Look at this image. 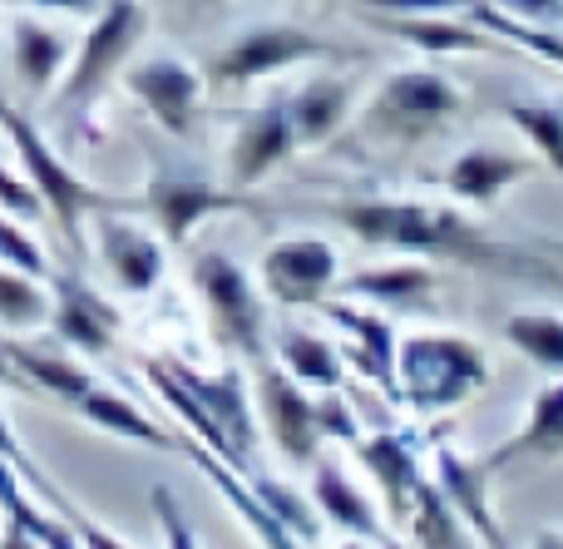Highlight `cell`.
I'll return each instance as SVG.
<instances>
[{"instance_id":"33","label":"cell","mask_w":563,"mask_h":549,"mask_svg":"<svg viewBox=\"0 0 563 549\" xmlns=\"http://www.w3.org/2000/svg\"><path fill=\"white\" fill-rule=\"evenodd\" d=\"M505 114H509V124L534 144V154L563 178V109L559 105H539V99H525V105H509Z\"/></svg>"},{"instance_id":"17","label":"cell","mask_w":563,"mask_h":549,"mask_svg":"<svg viewBox=\"0 0 563 549\" xmlns=\"http://www.w3.org/2000/svg\"><path fill=\"white\" fill-rule=\"evenodd\" d=\"M529 174H534V158L509 154V149H495V144H470L465 154L445 168V178H440V184H445V194L465 198V204L489 208L499 194H505V188L525 184Z\"/></svg>"},{"instance_id":"31","label":"cell","mask_w":563,"mask_h":549,"mask_svg":"<svg viewBox=\"0 0 563 549\" xmlns=\"http://www.w3.org/2000/svg\"><path fill=\"white\" fill-rule=\"evenodd\" d=\"M505 342L549 376H563V317L559 312H515L505 322Z\"/></svg>"},{"instance_id":"18","label":"cell","mask_w":563,"mask_h":549,"mask_svg":"<svg viewBox=\"0 0 563 549\" xmlns=\"http://www.w3.org/2000/svg\"><path fill=\"white\" fill-rule=\"evenodd\" d=\"M356 455H361V465L376 475L380 495H386V510L396 515V520H410L416 495H420V485H426L416 441H410L406 431H380V436H371V441H356Z\"/></svg>"},{"instance_id":"21","label":"cell","mask_w":563,"mask_h":549,"mask_svg":"<svg viewBox=\"0 0 563 549\" xmlns=\"http://www.w3.org/2000/svg\"><path fill=\"white\" fill-rule=\"evenodd\" d=\"M351 105H356V85L346 75H317L307 85H297L287 95L291 109V124H297V144L301 149H317L331 144L341 134V124L351 119Z\"/></svg>"},{"instance_id":"7","label":"cell","mask_w":563,"mask_h":549,"mask_svg":"<svg viewBox=\"0 0 563 549\" xmlns=\"http://www.w3.org/2000/svg\"><path fill=\"white\" fill-rule=\"evenodd\" d=\"M307 59H341V50L331 40H317L301 25H247L228 40L213 55L208 75L213 85H253V79L282 75L291 65H307Z\"/></svg>"},{"instance_id":"11","label":"cell","mask_w":563,"mask_h":549,"mask_svg":"<svg viewBox=\"0 0 563 549\" xmlns=\"http://www.w3.org/2000/svg\"><path fill=\"white\" fill-rule=\"evenodd\" d=\"M257 426L273 436V446L291 465H311L321 446V406L301 392L291 372L257 362Z\"/></svg>"},{"instance_id":"25","label":"cell","mask_w":563,"mask_h":549,"mask_svg":"<svg viewBox=\"0 0 563 549\" xmlns=\"http://www.w3.org/2000/svg\"><path fill=\"white\" fill-rule=\"evenodd\" d=\"M0 352H5V362L15 366V376L25 382V392H45V396L69 402V406L85 402V396L95 392V376H89L79 362L59 356V352H40V347L15 342V337H5V342H0Z\"/></svg>"},{"instance_id":"3","label":"cell","mask_w":563,"mask_h":549,"mask_svg":"<svg viewBox=\"0 0 563 549\" xmlns=\"http://www.w3.org/2000/svg\"><path fill=\"white\" fill-rule=\"evenodd\" d=\"M0 129H5L10 144H15V158H20V168H25L30 188L40 194V204H45V213L55 218L59 233H65L75 248H79V223H85V213H119V208H124L119 198H109V194H99L95 184H85L20 109L0 105Z\"/></svg>"},{"instance_id":"9","label":"cell","mask_w":563,"mask_h":549,"mask_svg":"<svg viewBox=\"0 0 563 549\" xmlns=\"http://www.w3.org/2000/svg\"><path fill=\"white\" fill-rule=\"evenodd\" d=\"M124 89L148 109L158 129H168L174 139H188L194 134V119H198V105H203V75L188 65L184 55H144L124 69Z\"/></svg>"},{"instance_id":"41","label":"cell","mask_w":563,"mask_h":549,"mask_svg":"<svg viewBox=\"0 0 563 549\" xmlns=\"http://www.w3.org/2000/svg\"><path fill=\"white\" fill-rule=\"evenodd\" d=\"M69 525H75V535H79V545L85 549H134V545H124L119 535H109L104 525H95L89 515H79V510L69 515Z\"/></svg>"},{"instance_id":"19","label":"cell","mask_w":563,"mask_h":549,"mask_svg":"<svg viewBox=\"0 0 563 549\" xmlns=\"http://www.w3.org/2000/svg\"><path fill=\"white\" fill-rule=\"evenodd\" d=\"M75 59V45H69L65 30L45 25L35 15H15L10 20V69L15 79L30 89V95H45V89L59 85V75Z\"/></svg>"},{"instance_id":"32","label":"cell","mask_w":563,"mask_h":549,"mask_svg":"<svg viewBox=\"0 0 563 549\" xmlns=\"http://www.w3.org/2000/svg\"><path fill=\"white\" fill-rule=\"evenodd\" d=\"M49 317V293L20 267H0V327L5 332H30Z\"/></svg>"},{"instance_id":"10","label":"cell","mask_w":563,"mask_h":549,"mask_svg":"<svg viewBox=\"0 0 563 549\" xmlns=\"http://www.w3.org/2000/svg\"><path fill=\"white\" fill-rule=\"evenodd\" d=\"M257 277H263V293L277 297L282 307H317L341 283V257L317 233L282 238V243H273L263 253Z\"/></svg>"},{"instance_id":"30","label":"cell","mask_w":563,"mask_h":549,"mask_svg":"<svg viewBox=\"0 0 563 549\" xmlns=\"http://www.w3.org/2000/svg\"><path fill=\"white\" fill-rule=\"evenodd\" d=\"M277 356L301 386H321V392H336L341 386V356L331 342H321L317 332H282L277 337Z\"/></svg>"},{"instance_id":"38","label":"cell","mask_w":563,"mask_h":549,"mask_svg":"<svg viewBox=\"0 0 563 549\" xmlns=\"http://www.w3.org/2000/svg\"><path fill=\"white\" fill-rule=\"evenodd\" d=\"M0 208L15 213V218H40L45 213V204H40V194L30 188V178L5 174V164H0Z\"/></svg>"},{"instance_id":"37","label":"cell","mask_w":563,"mask_h":549,"mask_svg":"<svg viewBox=\"0 0 563 549\" xmlns=\"http://www.w3.org/2000/svg\"><path fill=\"white\" fill-rule=\"evenodd\" d=\"M0 455H5V461H10V465H15V471H20V475H30V481H35V485H40V491H45V495H49V505H55V510H59V515H75V505H69V501H65V495H59V491H55V485H49V481H45V475H40V471H35V465H30V461H25V451H20V441H15V431H10L5 411H0Z\"/></svg>"},{"instance_id":"28","label":"cell","mask_w":563,"mask_h":549,"mask_svg":"<svg viewBox=\"0 0 563 549\" xmlns=\"http://www.w3.org/2000/svg\"><path fill=\"white\" fill-rule=\"evenodd\" d=\"M75 411L85 416L89 426H99V431H114V436H124V441L148 446V451H174V436H168L164 426H154L134 402L104 392V386H95L85 402H75Z\"/></svg>"},{"instance_id":"39","label":"cell","mask_w":563,"mask_h":549,"mask_svg":"<svg viewBox=\"0 0 563 549\" xmlns=\"http://www.w3.org/2000/svg\"><path fill=\"white\" fill-rule=\"evenodd\" d=\"M489 6H499L505 15L525 20V25H539V30L563 25V0H489Z\"/></svg>"},{"instance_id":"40","label":"cell","mask_w":563,"mask_h":549,"mask_svg":"<svg viewBox=\"0 0 563 549\" xmlns=\"http://www.w3.org/2000/svg\"><path fill=\"white\" fill-rule=\"evenodd\" d=\"M371 15H440V10H460L470 0H361Z\"/></svg>"},{"instance_id":"34","label":"cell","mask_w":563,"mask_h":549,"mask_svg":"<svg viewBox=\"0 0 563 549\" xmlns=\"http://www.w3.org/2000/svg\"><path fill=\"white\" fill-rule=\"evenodd\" d=\"M253 491L263 495V505L277 515L282 525H287L291 535H297L301 545H307V540H317V515H321V510H317V505H311V501H301L297 491H287V485H277V481H263V475H257V481H253Z\"/></svg>"},{"instance_id":"5","label":"cell","mask_w":563,"mask_h":549,"mask_svg":"<svg viewBox=\"0 0 563 549\" xmlns=\"http://www.w3.org/2000/svg\"><path fill=\"white\" fill-rule=\"evenodd\" d=\"M144 0H104V10H99L95 20H89L85 40H79L75 59H69V69L59 75L55 85V105L59 109H89L99 95H104V85L124 69V59L134 55L139 35H144Z\"/></svg>"},{"instance_id":"2","label":"cell","mask_w":563,"mask_h":549,"mask_svg":"<svg viewBox=\"0 0 563 549\" xmlns=\"http://www.w3.org/2000/svg\"><path fill=\"white\" fill-rule=\"evenodd\" d=\"M489 386V362L460 332H410L396 347V402L416 411H455Z\"/></svg>"},{"instance_id":"27","label":"cell","mask_w":563,"mask_h":549,"mask_svg":"<svg viewBox=\"0 0 563 549\" xmlns=\"http://www.w3.org/2000/svg\"><path fill=\"white\" fill-rule=\"evenodd\" d=\"M351 297H366L380 307H420L435 297V273L426 263H386V267H361L346 283Z\"/></svg>"},{"instance_id":"24","label":"cell","mask_w":563,"mask_h":549,"mask_svg":"<svg viewBox=\"0 0 563 549\" xmlns=\"http://www.w3.org/2000/svg\"><path fill=\"white\" fill-rule=\"evenodd\" d=\"M435 485L450 495V505L460 510V520L470 525V535H475L485 549H509L505 535H499L495 515H489V495H485V465L465 461V455L455 451H440L435 455Z\"/></svg>"},{"instance_id":"1","label":"cell","mask_w":563,"mask_h":549,"mask_svg":"<svg viewBox=\"0 0 563 549\" xmlns=\"http://www.w3.org/2000/svg\"><path fill=\"white\" fill-rule=\"evenodd\" d=\"M341 228L376 248H396V253L416 257H445V263H465L479 273H554V257L534 253V248L505 243V238L485 233L470 223L465 213L445 204H420V198H351V204L331 208Z\"/></svg>"},{"instance_id":"43","label":"cell","mask_w":563,"mask_h":549,"mask_svg":"<svg viewBox=\"0 0 563 549\" xmlns=\"http://www.w3.org/2000/svg\"><path fill=\"white\" fill-rule=\"evenodd\" d=\"M529 549H563V535H559V530H544Z\"/></svg>"},{"instance_id":"4","label":"cell","mask_w":563,"mask_h":549,"mask_svg":"<svg viewBox=\"0 0 563 549\" xmlns=\"http://www.w3.org/2000/svg\"><path fill=\"white\" fill-rule=\"evenodd\" d=\"M460 114H465V95H460V85L450 75H440V69H396L371 95L361 124L376 139L410 144V139L430 134V129L450 124Z\"/></svg>"},{"instance_id":"26","label":"cell","mask_w":563,"mask_h":549,"mask_svg":"<svg viewBox=\"0 0 563 549\" xmlns=\"http://www.w3.org/2000/svg\"><path fill=\"white\" fill-rule=\"evenodd\" d=\"M311 505H317L327 520H336L346 535H356V540H371V545L380 540L376 510H371L366 495L346 481V471H341L331 455H317V461H311Z\"/></svg>"},{"instance_id":"23","label":"cell","mask_w":563,"mask_h":549,"mask_svg":"<svg viewBox=\"0 0 563 549\" xmlns=\"http://www.w3.org/2000/svg\"><path fill=\"white\" fill-rule=\"evenodd\" d=\"M559 455H563V376L539 386L525 431L499 446L485 461V471H505V465H515V461H559Z\"/></svg>"},{"instance_id":"14","label":"cell","mask_w":563,"mask_h":549,"mask_svg":"<svg viewBox=\"0 0 563 549\" xmlns=\"http://www.w3.org/2000/svg\"><path fill=\"white\" fill-rule=\"evenodd\" d=\"M144 208L158 228H164L168 243H188L203 218L213 213H233V208H247V198L238 188H213L203 178H184V174H154L144 188Z\"/></svg>"},{"instance_id":"36","label":"cell","mask_w":563,"mask_h":549,"mask_svg":"<svg viewBox=\"0 0 563 549\" xmlns=\"http://www.w3.org/2000/svg\"><path fill=\"white\" fill-rule=\"evenodd\" d=\"M154 510H158V525H164V549H203L198 545V530L188 525V515H184V505L174 501V491L168 485H154Z\"/></svg>"},{"instance_id":"20","label":"cell","mask_w":563,"mask_h":549,"mask_svg":"<svg viewBox=\"0 0 563 549\" xmlns=\"http://www.w3.org/2000/svg\"><path fill=\"white\" fill-rule=\"evenodd\" d=\"M184 451L194 455V465H198V471H203L208 481L218 485V495H223V501L233 505V510L247 520V530L257 535V545H263V549H301L297 535H291L287 525H282L273 510H267V505H263V495H257L253 485H247L243 475H238L233 465L223 461V455H213L203 441H198V436H188V441H184Z\"/></svg>"},{"instance_id":"13","label":"cell","mask_w":563,"mask_h":549,"mask_svg":"<svg viewBox=\"0 0 563 549\" xmlns=\"http://www.w3.org/2000/svg\"><path fill=\"white\" fill-rule=\"evenodd\" d=\"M45 277H49V322H55V337L85 356H104L119 342V312L89 283H79L75 273H45Z\"/></svg>"},{"instance_id":"42","label":"cell","mask_w":563,"mask_h":549,"mask_svg":"<svg viewBox=\"0 0 563 549\" xmlns=\"http://www.w3.org/2000/svg\"><path fill=\"white\" fill-rule=\"evenodd\" d=\"M25 6H40V10H65V15H89L95 20L104 10V0H25Z\"/></svg>"},{"instance_id":"12","label":"cell","mask_w":563,"mask_h":549,"mask_svg":"<svg viewBox=\"0 0 563 549\" xmlns=\"http://www.w3.org/2000/svg\"><path fill=\"white\" fill-rule=\"evenodd\" d=\"M301 144H297V124H291L287 95L247 109L238 134H233V149H228V184H233L238 194H243V188H257L267 174H277Z\"/></svg>"},{"instance_id":"44","label":"cell","mask_w":563,"mask_h":549,"mask_svg":"<svg viewBox=\"0 0 563 549\" xmlns=\"http://www.w3.org/2000/svg\"><path fill=\"white\" fill-rule=\"evenodd\" d=\"M0 382H5V386H25V382H20V376H15V366L5 362V352H0Z\"/></svg>"},{"instance_id":"35","label":"cell","mask_w":563,"mask_h":549,"mask_svg":"<svg viewBox=\"0 0 563 549\" xmlns=\"http://www.w3.org/2000/svg\"><path fill=\"white\" fill-rule=\"evenodd\" d=\"M0 267H20V273L30 277H45V253H40V243L25 233V228H15L5 213H0Z\"/></svg>"},{"instance_id":"8","label":"cell","mask_w":563,"mask_h":549,"mask_svg":"<svg viewBox=\"0 0 563 549\" xmlns=\"http://www.w3.org/2000/svg\"><path fill=\"white\" fill-rule=\"evenodd\" d=\"M164 366L188 386V396H194V402L203 406V416L213 421L218 441H223V461L233 465V471H247L253 451H257V411H253V402H247L243 372L228 366V372H218V376H203L198 366L178 362V356H164Z\"/></svg>"},{"instance_id":"16","label":"cell","mask_w":563,"mask_h":549,"mask_svg":"<svg viewBox=\"0 0 563 549\" xmlns=\"http://www.w3.org/2000/svg\"><path fill=\"white\" fill-rule=\"evenodd\" d=\"M321 312L331 317V322L341 327V332L356 342V372L366 376V382H376L380 392H390L396 396V327H390V317L386 312H376V307H366V303H346V297H321Z\"/></svg>"},{"instance_id":"15","label":"cell","mask_w":563,"mask_h":549,"mask_svg":"<svg viewBox=\"0 0 563 549\" xmlns=\"http://www.w3.org/2000/svg\"><path fill=\"white\" fill-rule=\"evenodd\" d=\"M95 238H99V257H104L109 277L129 297L154 293V283L164 277V243L154 233L124 223L119 213H95Z\"/></svg>"},{"instance_id":"6","label":"cell","mask_w":563,"mask_h":549,"mask_svg":"<svg viewBox=\"0 0 563 549\" xmlns=\"http://www.w3.org/2000/svg\"><path fill=\"white\" fill-rule=\"evenodd\" d=\"M194 287L208 303V317H213L218 337L228 347H238L253 362H267V317H263V297H257V283L243 273V263H233L228 253L208 248V253L194 257Z\"/></svg>"},{"instance_id":"46","label":"cell","mask_w":563,"mask_h":549,"mask_svg":"<svg viewBox=\"0 0 563 549\" xmlns=\"http://www.w3.org/2000/svg\"><path fill=\"white\" fill-rule=\"evenodd\" d=\"M386 549H400V545H386Z\"/></svg>"},{"instance_id":"45","label":"cell","mask_w":563,"mask_h":549,"mask_svg":"<svg viewBox=\"0 0 563 549\" xmlns=\"http://www.w3.org/2000/svg\"><path fill=\"white\" fill-rule=\"evenodd\" d=\"M341 549H371V540H351V545H341Z\"/></svg>"},{"instance_id":"29","label":"cell","mask_w":563,"mask_h":549,"mask_svg":"<svg viewBox=\"0 0 563 549\" xmlns=\"http://www.w3.org/2000/svg\"><path fill=\"white\" fill-rule=\"evenodd\" d=\"M406 525H410V535H416L420 549H475V535H470V525L460 520V510L450 505V495L440 491L430 475H426V485H420L416 510H410Z\"/></svg>"},{"instance_id":"22","label":"cell","mask_w":563,"mask_h":549,"mask_svg":"<svg viewBox=\"0 0 563 549\" xmlns=\"http://www.w3.org/2000/svg\"><path fill=\"white\" fill-rule=\"evenodd\" d=\"M371 25L380 35H396L406 45L426 50V55H495V35L479 30L475 20L460 25V20H440V15H371Z\"/></svg>"}]
</instances>
